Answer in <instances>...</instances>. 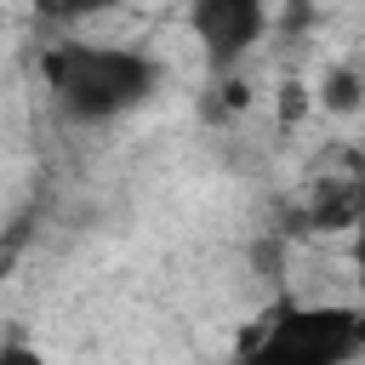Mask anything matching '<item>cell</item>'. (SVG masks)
<instances>
[{
    "label": "cell",
    "mask_w": 365,
    "mask_h": 365,
    "mask_svg": "<svg viewBox=\"0 0 365 365\" xmlns=\"http://www.w3.org/2000/svg\"><path fill=\"white\" fill-rule=\"evenodd\" d=\"M40 80L68 125H114L143 114L165 91V63L143 46L57 40L40 51Z\"/></svg>",
    "instance_id": "6da1fadb"
},
{
    "label": "cell",
    "mask_w": 365,
    "mask_h": 365,
    "mask_svg": "<svg viewBox=\"0 0 365 365\" xmlns=\"http://www.w3.org/2000/svg\"><path fill=\"white\" fill-rule=\"evenodd\" d=\"M365 359L359 297H279L245 336L234 365H354Z\"/></svg>",
    "instance_id": "7a4b0ae2"
},
{
    "label": "cell",
    "mask_w": 365,
    "mask_h": 365,
    "mask_svg": "<svg viewBox=\"0 0 365 365\" xmlns=\"http://www.w3.org/2000/svg\"><path fill=\"white\" fill-rule=\"evenodd\" d=\"M274 23V0H188V34L211 80L240 74V63L262 46Z\"/></svg>",
    "instance_id": "3957f363"
},
{
    "label": "cell",
    "mask_w": 365,
    "mask_h": 365,
    "mask_svg": "<svg viewBox=\"0 0 365 365\" xmlns=\"http://www.w3.org/2000/svg\"><path fill=\"white\" fill-rule=\"evenodd\" d=\"M365 211V160L336 154L331 165H319L302 182V228L308 234H348Z\"/></svg>",
    "instance_id": "277c9868"
},
{
    "label": "cell",
    "mask_w": 365,
    "mask_h": 365,
    "mask_svg": "<svg viewBox=\"0 0 365 365\" xmlns=\"http://www.w3.org/2000/svg\"><path fill=\"white\" fill-rule=\"evenodd\" d=\"M319 108L325 114H359L365 108V68L359 63H331L319 80Z\"/></svg>",
    "instance_id": "5b68a950"
},
{
    "label": "cell",
    "mask_w": 365,
    "mask_h": 365,
    "mask_svg": "<svg viewBox=\"0 0 365 365\" xmlns=\"http://www.w3.org/2000/svg\"><path fill=\"white\" fill-rule=\"evenodd\" d=\"M120 6H143V0H46V11L57 23H86V17H103V11H120Z\"/></svg>",
    "instance_id": "8992f818"
},
{
    "label": "cell",
    "mask_w": 365,
    "mask_h": 365,
    "mask_svg": "<svg viewBox=\"0 0 365 365\" xmlns=\"http://www.w3.org/2000/svg\"><path fill=\"white\" fill-rule=\"evenodd\" d=\"M0 365H57L40 342H29V336H6L0 342Z\"/></svg>",
    "instance_id": "52a82bcc"
},
{
    "label": "cell",
    "mask_w": 365,
    "mask_h": 365,
    "mask_svg": "<svg viewBox=\"0 0 365 365\" xmlns=\"http://www.w3.org/2000/svg\"><path fill=\"white\" fill-rule=\"evenodd\" d=\"M348 279H354V297L365 302V211H359V222L348 228Z\"/></svg>",
    "instance_id": "ba28073f"
}]
</instances>
